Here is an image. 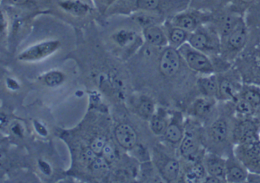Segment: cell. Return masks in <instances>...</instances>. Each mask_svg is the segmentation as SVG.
<instances>
[{
    "mask_svg": "<svg viewBox=\"0 0 260 183\" xmlns=\"http://www.w3.org/2000/svg\"><path fill=\"white\" fill-rule=\"evenodd\" d=\"M234 154L249 172L260 175V141L234 145Z\"/></svg>",
    "mask_w": 260,
    "mask_h": 183,
    "instance_id": "52a82bcc",
    "label": "cell"
},
{
    "mask_svg": "<svg viewBox=\"0 0 260 183\" xmlns=\"http://www.w3.org/2000/svg\"><path fill=\"white\" fill-rule=\"evenodd\" d=\"M249 172L246 166L235 157L228 155L226 165V181L230 183H243L247 181Z\"/></svg>",
    "mask_w": 260,
    "mask_h": 183,
    "instance_id": "4fadbf2b",
    "label": "cell"
},
{
    "mask_svg": "<svg viewBox=\"0 0 260 183\" xmlns=\"http://www.w3.org/2000/svg\"><path fill=\"white\" fill-rule=\"evenodd\" d=\"M255 116H256V117L260 120V111H258V112L256 113Z\"/></svg>",
    "mask_w": 260,
    "mask_h": 183,
    "instance_id": "74e56055",
    "label": "cell"
},
{
    "mask_svg": "<svg viewBox=\"0 0 260 183\" xmlns=\"http://www.w3.org/2000/svg\"><path fill=\"white\" fill-rule=\"evenodd\" d=\"M96 157L97 154H95V152L92 150V149H89V150L85 152V160H86V161L88 163H89V164H92Z\"/></svg>",
    "mask_w": 260,
    "mask_h": 183,
    "instance_id": "e575fe53",
    "label": "cell"
},
{
    "mask_svg": "<svg viewBox=\"0 0 260 183\" xmlns=\"http://www.w3.org/2000/svg\"><path fill=\"white\" fill-rule=\"evenodd\" d=\"M188 43L191 47L206 53L211 58L220 56L221 39L211 22L203 24L191 32Z\"/></svg>",
    "mask_w": 260,
    "mask_h": 183,
    "instance_id": "7a4b0ae2",
    "label": "cell"
},
{
    "mask_svg": "<svg viewBox=\"0 0 260 183\" xmlns=\"http://www.w3.org/2000/svg\"><path fill=\"white\" fill-rule=\"evenodd\" d=\"M185 122L183 121L182 114L178 113L171 122L168 125L166 130L165 136L167 141L173 144H180L182 137L185 134Z\"/></svg>",
    "mask_w": 260,
    "mask_h": 183,
    "instance_id": "2e32d148",
    "label": "cell"
},
{
    "mask_svg": "<svg viewBox=\"0 0 260 183\" xmlns=\"http://www.w3.org/2000/svg\"><path fill=\"white\" fill-rule=\"evenodd\" d=\"M134 37H135V35L132 32L121 30V32L117 34L115 40L121 45H126V44L132 41V40L134 39Z\"/></svg>",
    "mask_w": 260,
    "mask_h": 183,
    "instance_id": "4dcf8cb0",
    "label": "cell"
},
{
    "mask_svg": "<svg viewBox=\"0 0 260 183\" xmlns=\"http://www.w3.org/2000/svg\"><path fill=\"white\" fill-rule=\"evenodd\" d=\"M190 34L191 33L187 32V30L173 25L170 23V28L168 29V34L167 35L170 46L175 47V48L179 49L181 46L188 42Z\"/></svg>",
    "mask_w": 260,
    "mask_h": 183,
    "instance_id": "7402d4cb",
    "label": "cell"
},
{
    "mask_svg": "<svg viewBox=\"0 0 260 183\" xmlns=\"http://www.w3.org/2000/svg\"><path fill=\"white\" fill-rule=\"evenodd\" d=\"M140 113L145 117H152L154 113L155 107L153 101L148 98H144L139 105Z\"/></svg>",
    "mask_w": 260,
    "mask_h": 183,
    "instance_id": "4316f807",
    "label": "cell"
},
{
    "mask_svg": "<svg viewBox=\"0 0 260 183\" xmlns=\"http://www.w3.org/2000/svg\"><path fill=\"white\" fill-rule=\"evenodd\" d=\"M185 61L179 53V49L170 46L164 50L161 55L159 70L164 76L173 77L179 73Z\"/></svg>",
    "mask_w": 260,
    "mask_h": 183,
    "instance_id": "9c48e42d",
    "label": "cell"
},
{
    "mask_svg": "<svg viewBox=\"0 0 260 183\" xmlns=\"http://www.w3.org/2000/svg\"><path fill=\"white\" fill-rule=\"evenodd\" d=\"M13 5H22L28 2V0H9Z\"/></svg>",
    "mask_w": 260,
    "mask_h": 183,
    "instance_id": "d590c367",
    "label": "cell"
},
{
    "mask_svg": "<svg viewBox=\"0 0 260 183\" xmlns=\"http://www.w3.org/2000/svg\"><path fill=\"white\" fill-rule=\"evenodd\" d=\"M203 137L199 120L189 118L185 121V134L179 146V152L187 163L203 160L205 154Z\"/></svg>",
    "mask_w": 260,
    "mask_h": 183,
    "instance_id": "6da1fadb",
    "label": "cell"
},
{
    "mask_svg": "<svg viewBox=\"0 0 260 183\" xmlns=\"http://www.w3.org/2000/svg\"><path fill=\"white\" fill-rule=\"evenodd\" d=\"M161 173L168 182L176 181L181 175V164L179 160L174 158L168 159L162 166Z\"/></svg>",
    "mask_w": 260,
    "mask_h": 183,
    "instance_id": "603a6c76",
    "label": "cell"
},
{
    "mask_svg": "<svg viewBox=\"0 0 260 183\" xmlns=\"http://www.w3.org/2000/svg\"><path fill=\"white\" fill-rule=\"evenodd\" d=\"M63 9H67L69 12L76 14H83L87 12L88 7L86 5L83 4L80 2L68 1L65 2L61 4Z\"/></svg>",
    "mask_w": 260,
    "mask_h": 183,
    "instance_id": "83f0119b",
    "label": "cell"
},
{
    "mask_svg": "<svg viewBox=\"0 0 260 183\" xmlns=\"http://www.w3.org/2000/svg\"><path fill=\"white\" fill-rule=\"evenodd\" d=\"M207 171L203 160L194 163H188V167L183 173L184 181L187 183L204 182L206 178Z\"/></svg>",
    "mask_w": 260,
    "mask_h": 183,
    "instance_id": "e0dca14e",
    "label": "cell"
},
{
    "mask_svg": "<svg viewBox=\"0 0 260 183\" xmlns=\"http://www.w3.org/2000/svg\"><path fill=\"white\" fill-rule=\"evenodd\" d=\"M217 99L201 96L194 99L189 107V114L199 122L211 119L216 109Z\"/></svg>",
    "mask_w": 260,
    "mask_h": 183,
    "instance_id": "30bf717a",
    "label": "cell"
},
{
    "mask_svg": "<svg viewBox=\"0 0 260 183\" xmlns=\"http://www.w3.org/2000/svg\"><path fill=\"white\" fill-rule=\"evenodd\" d=\"M60 45L57 41H46L30 47L19 55V59L23 61H34L42 59L54 53Z\"/></svg>",
    "mask_w": 260,
    "mask_h": 183,
    "instance_id": "5bb4252c",
    "label": "cell"
},
{
    "mask_svg": "<svg viewBox=\"0 0 260 183\" xmlns=\"http://www.w3.org/2000/svg\"><path fill=\"white\" fill-rule=\"evenodd\" d=\"M92 169L95 172L106 170L108 167V162L104 157H96L92 163Z\"/></svg>",
    "mask_w": 260,
    "mask_h": 183,
    "instance_id": "d6a6232c",
    "label": "cell"
},
{
    "mask_svg": "<svg viewBox=\"0 0 260 183\" xmlns=\"http://www.w3.org/2000/svg\"><path fill=\"white\" fill-rule=\"evenodd\" d=\"M179 51L188 68L194 74L207 76L217 73L212 58L191 47L188 42L181 46Z\"/></svg>",
    "mask_w": 260,
    "mask_h": 183,
    "instance_id": "277c9868",
    "label": "cell"
},
{
    "mask_svg": "<svg viewBox=\"0 0 260 183\" xmlns=\"http://www.w3.org/2000/svg\"><path fill=\"white\" fill-rule=\"evenodd\" d=\"M234 112L239 117H252L256 114V110L249 102L242 98L237 97L234 101Z\"/></svg>",
    "mask_w": 260,
    "mask_h": 183,
    "instance_id": "cb8c5ba5",
    "label": "cell"
},
{
    "mask_svg": "<svg viewBox=\"0 0 260 183\" xmlns=\"http://www.w3.org/2000/svg\"><path fill=\"white\" fill-rule=\"evenodd\" d=\"M231 142L234 145L260 141V120L256 116L239 117L231 126Z\"/></svg>",
    "mask_w": 260,
    "mask_h": 183,
    "instance_id": "5b68a950",
    "label": "cell"
},
{
    "mask_svg": "<svg viewBox=\"0 0 260 183\" xmlns=\"http://www.w3.org/2000/svg\"><path fill=\"white\" fill-rule=\"evenodd\" d=\"M102 154H103V157L107 160L108 163H112L116 157L113 147L109 143H106Z\"/></svg>",
    "mask_w": 260,
    "mask_h": 183,
    "instance_id": "836d02e7",
    "label": "cell"
},
{
    "mask_svg": "<svg viewBox=\"0 0 260 183\" xmlns=\"http://www.w3.org/2000/svg\"><path fill=\"white\" fill-rule=\"evenodd\" d=\"M101 2H104V3H111V2L113 1V0H100Z\"/></svg>",
    "mask_w": 260,
    "mask_h": 183,
    "instance_id": "8d00e7d4",
    "label": "cell"
},
{
    "mask_svg": "<svg viewBox=\"0 0 260 183\" xmlns=\"http://www.w3.org/2000/svg\"><path fill=\"white\" fill-rule=\"evenodd\" d=\"M213 12L188 8L174 15L170 23L191 33L200 26L211 22Z\"/></svg>",
    "mask_w": 260,
    "mask_h": 183,
    "instance_id": "8992f818",
    "label": "cell"
},
{
    "mask_svg": "<svg viewBox=\"0 0 260 183\" xmlns=\"http://www.w3.org/2000/svg\"><path fill=\"white\" fill-rule=\"evenodd\" d=\"M203 163L208 175L220 178L223 182H226V158L222 157L220 154L210 151L205 154Z\"/></svg>",
    "mask_w": 260,
    "mask_h": 183,
    "instance_id": "7c38bea8",
    "label": "cell"
},
{
    "mask_svg": "<svg viewBox=\"0 0 260 183\" xmlns=\"http://www.w3.org/2000/svg\"><path fill=\"white\" fill-rule=\"evenodd\" d=\"M169 123L164 116L160 114H153L150 121V128L152 131L156 135H162L165 134L166 130L168 127Z\"/></svg>",
    "mask_w": 260,
    "mask_h": 183,
    "instance_id": "484cf974",
    "label": "cell"
},
{
    "mask_svg": "<svg viewBox=\"0 0 260 183\" xmlns=\"http://www.w3.org/2000/svg\"><path fill=\"white\" fill-rule=\"evenodd\" d=\"M63 80V76L59 72H51L45 76V81L47 85L50 86H57Z\"/></svg>",
    "mask_w": 260,
    "mask_h": 183,
    "instance_id": "f1b7e54d",
    "label": "cell"
},
{
    "mask_svg": "<svg viewBox=\"0 0 260 183\" xmlns=\"http://www.w3.org/2000/svg\"><path fill=\"white\" fill-rule=\"evenodd\" d=\"M218 78V100L223 102H234L240 93L242 85L238 81L234 80L231 76L222 72L217 74Z\"/></svg>",
    "mask_w": 260,
    "mask_h": 183,
    "instance_id": "8fae6325",
    "label": "cell"
},
{
    "mask_svg": "<svg viewBox=\"0 0 260 183\" xmlns=\"http://www.w3.org/2000/svg\"><path fill=\"white\" fill-rule=\"evenodd\" d=\"M144 35L149 44L156 47H164L169 43L167 34L161 27L154 24L146 27Z\"/></svg>",
    "mask_w": 260,
    "mask_h": 183,
    "instance_id": "ffe728a7",
    "label": "cell"
},
{
    "mask_svg": "<svg viewBox=\"0 0 260 183\" xmlns=\"http://www.w3.org/2000/svg\"><path fill=\"white\" fill-rule=\"evenodd\" d=\"M161 0H137L139 9L146 11L156 10L160 6Z\"/></svg>",
    "mask_w": 260,
    "mask_h": 183,
    "instance_id": "f546056e",
    "label": "cell"
},
{
    "mask_svg": "<svg viewBox=\"0 0 260 183\" xmlns=\"http://www.w3.org/2000/svg\"><path fill=\"white\" fill-rule=\"evenodd\" d=\"M232 0H191L189 8L215 12L229 6Z\"/></svg>",
    "mask_w": 260,
    "mask_h": 183,
    "instance_id": "44dd1931",
    "label": "cell"
},
{
    "mask_svg": "<svg viewBox=\"0 0 260 183\" xmlns=\"http://www.w3.org/2000/svg\"><path fill=\"white\" fill-rule=\"evenodd\" d=\"M238 97L247 101L256 110L260 111V85L254 83H245L242 85Z\"/></svg>",
    "mask_w": 260,
    "mask_h": 183,
    "instance_id": "d6986e66",
    "label": "cell"
},
{
    "mask_svg": "<svg viewBox=\"0 0 260 183\" xmlns=\"http://www.w3.org/2000/svg\"><path fill=\"white\" fill-rule=\"evenodd\" d=\"M196 85L201 96L214 98L218 100V78L216 73L199 76L196 79Z\"/></svg>",
    "mask_w": 260,
    "mask_h": 183,
    "instance_id": "9a60e30c",
    "label": "cell"
},
{
    "mask_svg": "<svg viewBox=\"0 0 260 183\" xmlns=\"http://www.w3.org/2000/svg\"><path fill=\"white\" fill-rule=\"evenodd\" d=\"M249 38V27L243 17L235 28L222 38L220 57L228 62L236 59L246 48Z\"/></svg>",
    "mask_w": 260,
    "mask_h": 183,
    "instance_id": "3957f363",
    "label": "cell"
},
{
    "mask_svg": "<svg viewBox=\"0 0 260 183\" xmlns=\"http://www.w3.org/2000/svg\"><path fill=\"white\" fill-rule=\"evenodd\" d=\"M115 137L118 143L127 149L133 148L138 140V136L135 130L127 124H121L117 127Z\"/></svg>",
    "mask_w": 260,
    "mask_h": 183,
    "instance_id": "ac0fdd59",
    "label": "cell"
},
{
    "mask_svg": "<svg viewBox=\"0 0 260 183\" xmlns=\"http://www.w3.org/2000/svg\"><path fill=\"white\" fill-rule=\"evenodd\" d=\"M106 141L105 137H98L94 139L93 141L91 143V149L97 155H100L103 152V149L106 146Z\"/></svg>",
    "mask_w": 260,
    "mask_h": 183,
    "instance_id": "1f68e13d",
    "label": "cell"
},
{
    "mask_svg": "<svg viewBox=\"0 0 260 183\" xmlns=\"http://www.w3.org/2000/svg\"><path fill=\"white\" fill-rule=\"evenodd\" d=\"M231 126L228 119L223 116H217L213 119L206 131L207 141L211 146H223L231 138Z\"/></svg>",
    "mask_w": 260,
    "mask_h": 183,
    "instance_id": "ba28073f",
    "label": "cell"
},
{
    "mask_svg": "<svg viewBox=\"0 0 260 183\" xmlns=\"http://www.w3.org/2000/svg\"><path fill=\"white\" fill-rule=\"evenodd\" d=\"M259 2L260 0H232L228 6L231 10L243 15L248 9L253 7Z\"/></svg>",
    "mask_w": 260,
    "mask_h": 183,
    "instance_id": "d4e9b609",
    "label": "cell"
}]
</instances>
